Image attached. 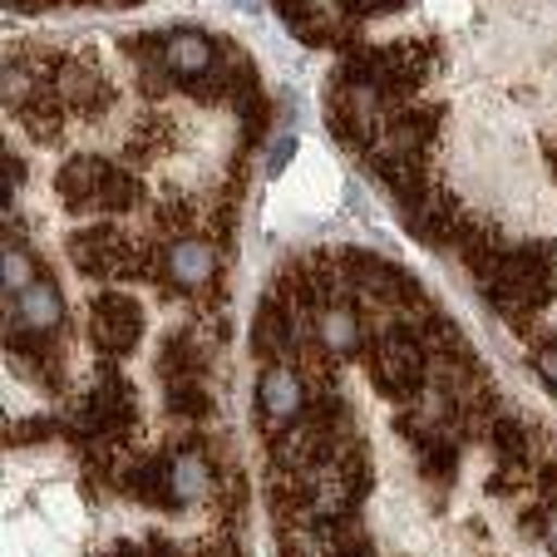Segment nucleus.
Masks as SVG:
<instances>
[{
	"mask_svg": "<svg viewBox=\"0 0 557 557\" xmlns=\"http://www.w3.org/2000/svg\"><path fill=\"white\" fill-rule=\"evenodd\" d=\"M424 370H430L424 346L414 336H405V331H389V336L375 346V356H370L375 385L385 389V395H395V400H405V395H414V389L424 385Z\"/></svg>",
	"mask_w": 557,
	"mask_h": 557,
	"instance_id": "nucleus-1",
	"label": "nucleus"
},
{
	"mask_svg": "<svg viewBox=\"0 0 557 557\" xmlns=\"http://www.w3.org/2000/svg\"><path fill=\"white\" fill-rule=\"evenodd\" d=\"M89 336H95L99 350L124 356V350L144 336V311H138V301H128L124 292H99L95 306H89Z\"/></svg>",
	"mask_w": 557,
	"mask_h": 557,
	"instance_id": "nucleus-2",
	"label": "nucleus"
},
{
	"mask_svg": "<svg viewBox=\"0 0 557 557\" xmlns=\"http://www.w3.org/2000/svg\"><path fill=\"white\" fill-rule=\"evenodd\" d=\"M70 262L85 276H124L134 262V243L114 227H85L70 237Z\"/></svg>",
	"mask_w": 557,
	"mask_h": 557,
	"instance_id": "nucleus-3",
	"label": "nucleus"
},
{
	"mask_svg": "<svg viewBox=\"0 0 557 557\" xmlns=\"http://www.w3.org/2000/svg\"><path fill=\"white\" fill-rule=\"evenodd\" d=\"M257 405H262L267 430H292L306 414V380L292 366H267L262 385H257Z\"/></svg>",
	"mask_w": 557,
	"mask_h": 557,
	"instance_id": "nucleus-4",
	"label": "nucleus"
},
{
	"mask_svg": "<svg viewBox=\"0 0 557 557\" xmlns=\"http://www.w3.org/2000/svg\"><path fill=\"white\" fill-rule=\"evenodd\" d=\"M109 173H114V163H104V158H74V163H64V173H60L64 208L70 212H99Z\"/></svg>",
	"mask_w": 557,
	"mask_h": 557,
	"instance_id": "nucleus-5",
	"label": "nucleus"
},
{
	"mask_svg": "<svg viewBox=\"0 0 557 557\" xmlns=\"http://www.w3.org/2000/svg\"><path fill=\"white\" fill-rule=\"evenodd\" d=\"M163 272H169V282L178 286V292H198V286H208L212 272H218V247L202 243V237H178V243L169 247V257H163Z\"/></svg>",
	"mask_w": 557,
	"mask_h": 557,
	"instance_id": "nucleus-6",
	"label": "nucleus"
},
{
	"mask_svg": "<svg viewBox=\"0 0 557 557\" xmlns=\"http://www.w3.org/2000/svg\"><path fill=\"white\" fill-rule=\"evenodd\" d=\"M64 321V296L54 282L35 276L25 292H15V326L30 331V336H50L54 326Z\"/></svg>",
	"mask_w": 557,
	"mask_h": 557,
	"instance_id": "nucleus-7",
	"label": "nucleus"
},
{
	"mask_svg": "<svg viewBox=\"0 0 557 557\" xmlns=\"http://www.w3.org/2000/svg\"><path fill=\"white\" fill-rule=\"evenodd\" d=\"M169 488H173V508H193V504H202V498H212L218 473H212L208 454H198V449L173 454L169 459Z\"/></svg>",
	"mask_w": 557,
	"mask_h": 557,
	"instance_id": "nucleus-8",
	"label": "nucleus"
},
{
	"mask_svg": "<svg viewBox=\"0 0 557 557\" xmlns=\"http://www.w3.org/2000/svg\"><path fill=\"white\" fill-rule=\"evenodd\" d=\"M315 341H321V350L336 360L356 356V350L366 346V331H360V315L350 311V301H326L315 311Z\"/></svg>",
	"mask_w": 557,
	"mask_h": 557,
	"instance_id": "nucleus-9",
	"label": "nucleus"
},
{
	"mask_svg": "<svg viewBox=\"0 0 557 557\" xmlns=\"http://www.w3.org/2000/svg\"><path fill=\"white\" fill-rule=\"evenodd\" d=\"M212 64H218V50H212L208 35H169L163 40V70H173L178 79H198V74H208Z\"/></svg>",
	"mask_w": 557,
	"mask_h": 557,
	"instance_id": "nucleus-10",
	"label": "nucleus"
},
{
	"mask_svg": "<svg viewBox=\"0 0 557 557\" xmlns=\"http://www.w3.org/2000/svg\"><path fill=\"white\" fill-rule=\"evenodd\" d=\"M356 286H366L370 296H380V301H389V306L420 301V286L410 282V272H400V267L380 262V257H360V276H356Z\"/></svg>",
	"mask_w": 557,
	"mask_h": 557,
	"instance_id": "nucleus-11",
	"label": "nucleus"
},
{
	"mask_svg": "<svg viewBox=\"0 0 557 557\" xmlns=\"http://www.w3.org/2000/svg\"><path fill=\"white\" fill-rule=\"evenodd\" d=\"M296 336V321H292V306L282 301H262V311H257V326H252V346L257 356H286V346H292Z\"/></svg>",
	"mask_w": 557,
	"mask_h": 557,
	"instance_id": "nucleus-12",
	"label": "nucleus"
},
{
	"mask_svg": "<svg viewBox=\"0 0 557 557\" xmlns=\"http://www.w3.org/2000/svg\"><path fill=\"white\" fill-rule=\"evenodd\" d=\"M60 99L74 104V109H99L109 99L104 74H99L95 64H64L60 70Z\"/></svg>",
	"mask_w": 557,
	"mask_h": 557,
	"instance_id": "nucleus-13",
	"label": "nucleus"
},
{
	"mask_svg": "<svg viewBox=\"0 0 557 557\" xmlns=\"http://www.w3.org/2000/svg\"><path fill=\"white\" fill-rule=\"evenodd\" d=\"M434 128H440V119H434L430 109H414V114H400L389 124V138H395L400 153H420V148L434 138Z\"/></svg>",
	"mask_w": 557,
	"mask_h": 557,
	"instance_id": "nucleus-14",
	"label": "nucleus"
},
{
	"mask_svg": "<svg viewBox=\"0 0 557 557\" xmlns=\"http://www.w3.org/2000/svg\"><path fill=\"white\" fill-rule=\"evenodd\" d=\"M0 276H5V292H25L35 282V262L25 247H11L5 243V257H0Z\"/></svg>",
	"mask_w": 557,
	"mask_h": 557,
	"instance_id": "nucleus-15",
	"label": "nucleus"
},
{
	"mask_svg": "<svg viewBox=\"0 0 557 557\" xmlns=\"http://www.w3.org/2000/svg\"><path fill=\"white\" fill-rule=\"evenodd\" d=\"M21 114H25V128H30L35 138H50L54 128H60V104H45V95L30 99V104H21Z\"/></svg>",
	"mask_w": 557,
	"mask_h": 557,
	"instance_id": "nucleus-16",
	"label": "nucleus"
},
{
	"mask_svg": "<svg viewBox=\"0 0 557 557\" xmlns=\"http://www.w3.org/2000/svg\"><path fill=\"white\" fill-rule=\"evenodd\" d=\"M169 410H173V414H208V410H212V400L202 395L198 385H188V380H183V385L169 395Z\"/></svg>",
	"mask_w": 557,
	"mask_h": 557,
	"instance_id": "nucleus-17",
	"label": "nucleus"
},
{
	"mask_svg": "<svg viewBox=\"0 0 557 557\" xmlns=\"http://www.w3.org/2000/svg\"><path fill=\"white\" fill-rule=\"evenodd\" d=\"M336 5L350 15H385V11H395V5H405V0H336Z\"/></svg>",
	"mask_w": 557,
	"mask_h": 557,
	"instance_id": "nucleus-18",
	"label": "nucleus"
},
{
	"mask_svg": "<svg viewBox=\"0 0 557 557\" xmlns=\"http://www.w3.org/2000/svg\"><path fill=\"white\" fill-rule=\"evenodd\" d=\"M533 366H537V375H543L547 385L557 389V346H543V350H537V356H533Z\"/></svg>",
	"mask_w": 557,
	"mask_h": 557,
	"instance_id": "nucleus-19",
	"label": "nucleus"
},
{
	"mask_svg": "<svg viewBox=\"0 0 557 557\" xmlns=\"http://www.w3.org/2000/svg\"><path fill=\"white\" fill-rule=\"evenodd\" d=\"M292 153H296V138H292V134H282V138L272 144V163H267V169L282 173V169H286V158H292Z\"/></svg>",
	"mask_w": 557,
	"mask_h": 557,
	"instance_id": "nucleus-20",
	"label": "nucleus"
},
{
	"mask_svg": "<svg viewBox=\"0 0 557 557\" xmlns=\"http://www.w3.org/2000/svg\"><path fill=\"white\" fill-rule=\"evenodd\" d=\"M193 557H243V553H237V543H232V537H222V543H202V547H193Z\"/></svg>",
	"mask_w": 557,
	"mask_h": 557,
	"instance_id": "nucleus-21",
	"label": "nucleus"
},
{
	"mask_svg": "<svg viewBox=\"0 0 557 557\" xmlns=\"http://www.w3.org/2000/svg\"><path fill=\"white\" fill-rule=\"evenodd\" d=\"M543 543H547V553H557V504L543 508Z\"/></svg>",
	"mask_w": 557,
	"mask_h": 557,
	"instance_id": "nucleus-22",
	"label": "nucleus"
}]
</instances>
